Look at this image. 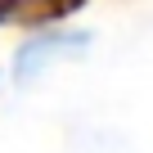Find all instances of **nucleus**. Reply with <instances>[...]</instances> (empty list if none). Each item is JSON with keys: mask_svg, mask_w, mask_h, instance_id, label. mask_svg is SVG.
<instances>
[{"mask_svg": "<svg viewBox=\"0 0 153 153\" xmlns=\"http://www.w3.org/2000/svg\"><path fill=\"white\" fill-rule=\"evenodd\" d=\"M86 45H90V32H50V36L27 41L18 50V63H14V81H27L41 63H50L54 50H86Z\"/></svg>", "mask_w": 153, "mask_h": 153, "instance_id": "nucleus-1", "label": "nucleus"}]
</instances>
